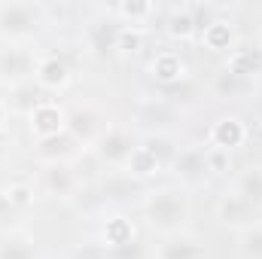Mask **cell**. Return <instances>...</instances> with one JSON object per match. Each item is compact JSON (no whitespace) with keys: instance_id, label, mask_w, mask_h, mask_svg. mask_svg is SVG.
I'll use <instances>...</instances> for the list:
<instances>
[{"instance_id":"1","label":"cell","mask_w":262,"mask_h":259,"mask_svg":"<svg viewBox=\"0 0 262 259\" xmlns=\"http://www.w3.org/2000/svg\"><path fill=\"white\" fill-rule=\"evenodd\" d=\"M143 207H146L149 226L159 229V232H168V235L177 232L186 223V217H189V198L180 192V189H174V186H165V189L149 192Z\"/></svg>"},{"instance_id":"2","label":"cell","mask_w":262,"mask_h":259,"mask_svg":"<svg viewBox=\"0 0 262 259\" xmlns=\"http://www.w3.org/2000/svg\"><path fill=\"white\" fill-rule=\"evenodd\" d=\"M43 25V6L37 3H0V37L3 40H28Z\"/></svg>"},{"instance_id":"3","label":"cell","mask_w":262,"mask_h":259,"mask_svg":"<svg viewBox=\"0 0 262 259\" xmlns=\"http://www.w3.org/2000/svg\"><path fill=\"white\" fill-rule=\"evenodd\" d=\"M37 64H40V58L34 52H28L25 46H6V49H0V82L9 89L25 85L37 76Z\"/></svg>"},{"instance_id":"4","label":"cell","mask_w":262,"mask_h":259,"mask_svg":"<svg viewBox=\"0 0 262 259\" xmlns=\"http://www.w3.org/2000/svg\"><path fill=\"white\" fill-rule=\"evenodd\" d=\"M134 140H131L128 131H119V128H107L101 137H98V143H95V153H98V159L101 162H107V165H128V159L134 156Z\"/></svg>"},{"instance_id":"5","label":"cell","mask_w":262,"mask_h":259,"mask_svg":"<svg viewBox=\"0 0 262 259\" xmlns=\"http://www.w3.org/2000/svg\"><path fill=\"white\" fill-rule=\"evenodd\" d=\"M101 113L92 110V107H73L67 113V134L76 140V143H98V137L104 134L101 125Z\"/></svg>"},{"instance_id":"6","label":"cell","mask_w":262,"mask_h":259,"mask_svg":"<svg viewBox=\"0 0 262 259\" xmlns=\"http://www.w3.org/2000/svg\"><path fill=\"white\" fill-rule=\"evenodd\" d=\"M140 192H143L140 180L131 177L128 171H125V174H122V171H113V174H107V177L101 180V198H104V201H116V204H122V201L137 198Z\"/></svg>"},{"instance_id":"7","label":"cell","mask_w":262,"mask_h":259,"mask_svg":"<svg viewBox=\"0 0 262 259\" xmlns=\"http://www.w3.org/2000/svg\"><path fill=\"white\" fill-rule=\"evenodd\" d=\"M43 104H49V98H46V89H43L37 79H31V82H25V85H15V89L9 92V101H6L9 110L25 113V116H31V113L40 110Z\"/></svg>"},{"instance_id":"8","label":"cell","mask_w":262,"mask_h":259,"mask_svg":"<svg viewBox=\"0 0 262 259\" xmlns=\"http://www.w3.org/2000/svg\"><path fill=\"white\" fill-rule=\"evenodd\" d=\"M174 171H177V177L180 180H189V183H195L201 180L210 168H207V149H198V146H186V149H177V156H174Z\"/></svg>"},{"instance_id":"9","label":"cell","mask_w":262,"mask_h":259,"mask_svg":"<svg viewBox=\"0 0 262 259\" xmlns=\"http://www.w3.org/2000/svg\"><path fill=\"white\" fill-rule=\"evenodd\" d=\"M119 37H122V21H113V18H101L89 28V46L98 52V55H110L119 49Z\"/></svg>"},{"instance_id":"10","label":"cell","mask_w":262,"mask_h":259,"mask_svg":"<svg viewBox=\"0 0 262 259\" xmlns=\"http://www.w3.org/2000/svg\"><path fill=\"white\" fill-rule=\"evenodd\" d=\"M31 128L37 131V137H40V140L55 137V134L67 131V113H61V110L49 101V104H43L40 110H34V113H31Z\"/></svg>"},{"instance_id":"11","label":"cell","mask_w":262,"mask_h":259,"mask_svg":"<svg viewBox=\"0 0 262 259\" xmlns=\"http://www.w3.org/2000/svg\"><path fill=\"white\" fill-rule=\"evenodd\" d=\"M244 134H247V131L241 125V119L226 116V119H220V122L210 128V143H213V149L229 153V149H235V146L244 143Z\"/></svg>"},{"instance_id":"12","label":"cell","mask_w":262,"mask_h":259,"mask_svg":"<svg viewBox=\"0 0 262 259\" xmlns=\"http://www.w3.org/2000/svg\"><path fill=\"white\" fill-rule=\"evenodd\" d=\"M43 186L49 195H58V198H70L76 189V177L73 171L67 168V162H52L46 171H43Z\"/></svg>"},{"instance_id":"13","label":"cell","mask_w":262,"mask_h":259,"mask_svg":"<svg viewBox=\"0 0 262 259\" xmlns=\"http://www.w3.org/2000/svg\"><path fill=\"white\" fill-rule=\"evenodd\" d=\"M46 92L49 89H61L67 85V79H70V67H67L64 58H58V55H49V58H40V64H37V76H34Z\"/></svg>"},{"instance_id":"14","label":"cell","mask_w":262,"mask_h":259,"mask_svg":"<svg viewBox=\"0 0 262 259\" xmlns=\"http://www.w3.org/2000/svg\"><path fill=\"white\" fill-rule=\"evenodd\" d=\"M229 70H235L244 79L262 73V46H238V49H232Z\"/></svg>"},{"instance_id":"15","label":"cell","mask_w":262,"mask_h":259,"mask_svg":"<svg viewBox=\"0 0 262 259\" xmlns=\"http://www.w3.org/2000/svg\"><path fill=\"white\" fill-rule=\"evenodd\" d=\"M159 259H204V247L189 235H171L162 244Z\"/></svg>"},{"instance_id":"16","label":"cell","mask_w":262,"mask_h":259,"mask_svg":"<svg viewBox=\"0 0 262 259\" xmlns=\"http://www.w3.org/2000/svg\"><path fill=\"white\" fill-rule=\"evenodd\" d=\"M250 213H253V207L241 198V195H226L223 201H220V220L226 223V226H250L247 220H250Z\"/></svg>"},{"instance_id":"17","label":"cell","mask_w":262,"mask_h":259,"mask_svg":"<svg viewBox=\"0 0 262 259\" xmlns=\"http://www.w3.org/2000/svg\"><path fill=\"white\" fill-rule=\"evenodd\" d=\"M76 140L67 134V131H61V134H55V137H46V140H40V156L52 165V162H64V159H70L73 153H76Z\"/></svg>"},{"instance_id":"18","label":"cell","mask_w":262,"mask_h":259,"mask_svg":"<svg viewBox=\"0 0 262 259\" xmlns=\"http://www.w3.org/2000/svg\"><path fill=\"white\" fill-rule=\"evenodd\" d=\"M250 89V79H244V76H238L235 70H229V67H223L220 73H216V79H213V92H216V98H241L244 92Z\"/></svg>"},{"instance_id":"19","label":"cell","mask_w":262,"mask_h":259,"mask_svg":"<svg viewBox=\"0 0 262 259\" xmlns=\"http://www.w3.org/2000/svg\"><path fill=\"white\" fill-rule=\"evenodd\" d=\"M152 76L159 85H171V82H180L183 79V64L174 52H162L156 61H152Z\"/></svg>"},{"instance_id":"20","label":"cell","mask_w":262,"mask_h":259,"mask_svg":"<svg viewBox=\"0 0 262 259\" xmlns=\"http://www.w3.org/2000/svg\"><path fill=\"white\" fill-rule=\"evenodd\" d=\"M232 28L223 21V18H216L204 34H201V43L207 46V49H213V52H223V49H232Z\"/></svg>"},{"instance_id":"21","label":"cell","mask_w":262,"mask_h":259,"mask_svg":"<svg viewBox=\"0 0 262 259\" xmlns=\"http://www.w3.org/2000/svg\"><path fill=\"white\" fill-rule=\"evenodd\" d=\"M238 195H241L250 207H259L262 204V171L259 168H250V171L238 180Z\"/></svg>"},{"instance_id":"22","label":"cell","mask_w":262,"mask_h":259,"mask_svg":"<svg viewBox=\"0 0 262 259\" xmlns=\"http://www.w3.org/2000/svg\"><path fill=\"white\" fill-rule=\"evenodd\" d=\"M34 256H37V250H34V241L31 238L9 235L0 244V259H34Z\"/></svg>"},{"instance_id":"23","label":"cell","mask_w":262,"mask_h":259,"mask_svg":"<svg viewBox=\"0 0 262 259\" xmlns=\"http://www.w3.org/2000/svg\"><path fill=\"white\" fill-rule=\"evenodd\" d=\"M143 149H146L159 165H171L174 156H177V146H174L165 134H149V137L143 140Z\"/></svg>"},{"instance_id":"24","label":"cell","mask_w":262,"mask_h":259,"mask_svg":"<svg viewBox=\"0 0 262 259\" xmlns=\"http://www.w3.org/2000/svg\"><path fill=\"white\" fill-rule=\"evenodd\" d=\"M134 238V226H131L128 220H122V217H113V220H107V226H104V247H116V244H125Z\"/></svg>"},{"instance_id":"25","label":"cell","mask_w":262,"mask_h":259,"mask_svg":"<svg viewBox=\"0 0 262 259\" xmlns=\"http://www.w3.org/2000/svg\"><path fill=\"white\" fill-rule=\"evenodd\" d=\"M159 168H162V165H159V162L143 149V146H137V149H134V156L128 159V174H131V177H137V180H143V177L156 174Z\"/></svg>"},{"instance_id":"26","label":"cell","mask_w":262,"mask_h":259,"mask_svg":"<svg viewBox=\"0 0 262 259\" xmlns=\"http://www.w3.org/2000/svg\"><path fill=\"white\" fill-rule=\"evenodd\" d=\"M116 12L122 15V25H134V28H137L140 21H146V18L156 12V6H152V3H134V0H131V3H119Z\"/></svg>"},{"instance_id":"27","label":"cell","mask_w":262,"mask_h":259,"mask_svg":"<svg viewBox=\"0 0 262 259\" xmlns=\"http://www.w3.org/2000/svg\"><path fill=\"white\" fill-rule=\"evenodd\" d=\"M21 207L9 198V192H0V232H9V229H15L18 226V220H21Z\"/></svg>"},{"instance_id":"28","label":"cell","mask_w":262,"mask_h":259,"mask_svg":"<svg viewBox=\"0 0 262 259\" xmlns=\"http://www.w3.org/2000/svg\"><path fill=\"white\" fill-rule=\"evenodd\" d=\"M104 259H146V247L131 238L125 244H116V247H104Z\"/></svg>"},{"instance_id":"29","label":"cell","mask_w":262,"mask_h":259,"mask_svg":"<svg viewBox=\"0 0 262 259\" xmlns=\"http://www.w3.org/2000/svg\"><path fill=\"white\" fill-rule=\"evenodd\" d=\"M241 253L247 259H262V226H247L241 232Z\"/></svg>"},{"instance_id":"30","label":"cell","mask_w":262,"mask_h":259,"mask_svg":"<svg viewBox=\"0 0 262 259\" xmlns=\"http://www.w3.org/2000/svg\"><path fill=\"white\" fill-rule=\"evenodd\" d=\"M168 31H171V37H177V40H192V37H195V25H192V15H189L186 6L171 15V28H168Z\"/></svg>"},{"instance_id":"31","label":"cell","mask_w":262,"mask_h":259,"mask_svg":"<svg viewBox=\"0 0 262 259\" xmlns=\"http://www.w3.org/2000/svg\"><path fill=\"white\" fill-rule=\"evenodd\" d=\"M31 195H34V192H31L28 186H12V189H9V198H12L21 210H28V207H31Z\"/></svg>"},{"instance_id":"32","label":"cell","mask_w":262,"mask_h":259,"mask_svg":"<svg viewBox=\"0 0 262 259\" xmlns=\"http://www.w3.org/2000/svg\"><path fill=\"white\" fill-rule=\"evenodd\" d=\"M6 110H9V107H6V104L0 101V128H3V122H6Z\"/></svg>"},{"instance_id":"33","label":"cell","mask_w":262,"mask_h":259,"mask_svg":"<svg viewBox=\"0 0 262 259\" xmlns=\"http://www.w3.org/2000/svg\"><path fill=\"white\" fill-rule=\"evenodd\" d=\"M256 110H259V116H262V89H259V95H256Z\"/></svg>"},{"instance_id":"34","label":"cell","mask_w":262,"mask_h":259,"mask_svg":"<svg viewBox=\"0 0 262 259\" xmlns=\"http://www.w3.org/2000/svg\"><path fill=\"white\" fill-rule=\"evenodd\" d=\"M3 146H6V134L0 131V153H3Z\"/></svg>"}]
</instances>
